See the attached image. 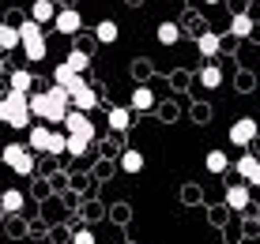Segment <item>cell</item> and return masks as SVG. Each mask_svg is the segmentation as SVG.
I'll list each match as a JSON object with an SVG mask.
<instances>
[{
    "label": "cell",
    "mask_w": 260,
    "mask_h": 244,
    "mask_svg": "<svg viewBox=\"0 0 260 244\" xmlns=\"http://www.w3.org/2000/svg\"><path fill=\"white\" fill-rule=\"evenodd\" d=\"M26 109L30 116H42L46 124H60L64 120V113L72 109L68 105V90L53 83L49 90H26Z\"/></svg>",
    "instance_id": "cell-1"
},
{
    "label": "cell",
    "mask_w": 260,
    "mask_h": 244,
    "mask_svg": "<svg viewBox=\"0 0 260 244\" xmlns=\"http://www.w3.org/2000/svg\"><path fill=\"white\" fill-rule=\"evenodd\" d=\"M0 120L8 124V128H30V109H26V94L23 90H8L4 98H0Z\"/></svg>",
    "instance_id": "cell-2"
},
{
    "label": "cell",
    "mask_w": 260,
    "mask_h": 244,
    "mask_svg": "<svg viewBox=\"0 0 260 244\" xmlns=\"http://www.w3.org/2000/svg\"><path fill=\"white\" fill-rule=\"evenodd\" d=\"M0 161H4L12 173H19V177L34 173V150H26L23 143H8V147L0 150Z\"/></svg>",
    "instance_id": "cell-3"
},
{
    "label": "cell",
    "mask_w": 260,
    "mask_h": 244,
    "mask_svg": "<svg viewBox=\"0 0 260 244\" xmlns=\"http://www.w3.org/2000/svg\"><path fill=\"white\" fill-rule=\"evenodd\" d=\"M68 105H72V109H79V113H91L94 105H98V90L79 75V83L68 90Z\"/></svg>",
    "instance_id": "cell-4"
},
{
    "label": "cell",
    "mask_w": 260,
    "mask_h": 244,
    "mask_svg": "<svg viewBox=\"0 0 260 244\" xmlns=\"http://www.w3.org/2000/svg\"><path fill=\"white\" fill-rule=\"evenodd\" d=\"M60 124H64V132H68V135H79V139L94 143V120H91L87 113H79V109H68Z\"/></svg>",
    "instance_id": "cell-5"
},
{
    "label": "cell",
    "mask_w": 260,
    "mask_h": 244,
    "mask_svg": "<svg viewBox=\"0 0 260 244\" xmlns=\"http://www.w3.org/2000/svg\"><path fill=\"white\" fill-rule=\"evenodd\" d=\"M53 26H57V34H64V38H76L79 26H83V15L76 12V8H64V12H53Z\"/></svg>",
    "instance_id": "cell-6"
},
{
    "label": "cell",
    "mask_w": 260,
    "mask_h": 244,
    "mask_svg": "<svg viewBox=\"0 0 260 244\" xmlns=\"http://www.w3.org/2000/svg\"><path fill=\"white\" fill-rule=\"evenodd\" d=\"M253 139H256V120L253 116H238L230 124V143L234 147H253Z\"/></svg>",
    "instance_id": "cell-7"
},
{
    "label": "cell",
    "mask_w": 260,
    "mask_h": 244,
    "mask_svg": "<svg viewBox=\"0 0 260 244\" xmlns=\"http://www.w3.org/2000/svg\"><path fill=\"white\" fill-rule=\"evenodd\" d=\"M234 173H238L241 180H245L249 188H253V184H260V161L253 158V150H245V154H241V158L234 161Z\"/></svg>",
    "instance_id": "cell-8"
},
{
    "label": "cell",
    "mask_w": 260,
    "mask_h": 244,
    "mask_svg": "<svg viewBox=\"0 0 260 244\" xmlns=\"http://www.w3.org/2000/svg\"><path fill=\"white\" fill-rule=\"evenodd\" d=\"M196 49H200V57L215 60V57H219V49H222V38L215 30H200V34H196Z\"/></svg>",
    "instance_id": "cell-9"
},
{
    "label": "cell",
    "mask_w": 260,
    "mask_h": 244,
    "mask_svg": "<svg viewBox=\"0 0 260 244\" xmlns=\"http://www.w3.org/2000/svg\"><path fill=\"white\" fill-rule=\"evenodd\" d=\"M46 139H49V124H30L26 128V150L46 154Z\"/></svg>",
    "instance_id": "cell-10"
},
{
    "label": "cell",
    "mask_w": 260,
    "mask_h": 244,
    "mask_svg": "<svg viewBox=\"0 0 260 244\" xmlns=\"http://www.w3.org/2000/svg\"><path fill=\"white\" fill-rule=\"evenodd\" d=\"M128 109H132V113H147V109H155V90H151V87H136V90H132Z\"/></svg>",
    "instance_id": "cell-11"
},
{
    "label": "cell",
    "mask_w": 260,
    "mask_h": 244,
    "mask_svg": "<svg viewBox=\"0 0 260 244\" xmlns=\"http://www.w3.org/2000/svg\"><path fill=\"white\" fill-rule=\"evenodd\" d=\"M226 203H230V211H245V207H249V184H245V180L226 188Z\"/></svg>",
    "instance_id": "cell-12"
},
{
    "label": "cell",
    "mask_w": 260,
    "mask_h": 244,
    "mask_svg": "<svg viewBox=\"0 0 260 244\" xmlns=\"http://www.w3.org/2000/svg\"><path fill=\"white\" fill-rule=\"evenodd\" d=\"M110 128L113 132H128L132 128V109L128 105H110Z\"/></svg>",
    "instance_id": "cell-13"
},
{
    "label": "cell",
    "mask_w": 260,
    "mask_h": 244,
    "mask_svg": "<svg viewBox=\"0 0 260 244\" xmlns=\"http://www.w3.org/2000/svg\"><path fill=\"white\" fill-rule=\"evenodd\" d=\"M196 83H200L204 90H215V87H222V68H219V64H208V68H200Z\"/></svg>",
    "instance_id": "cell-14"
},
{
    "label": "cell",
    "mask_w": 260,
    "mask_h": 244,
    "mask_svg": "<svg viewBox=\"0 0 260 244\" xmlns=\"http://www.w3.org/2000/svg\"><path fill=\"white\" fill-rule=\"evenodd\" d=\"M140 169H143V154H140V150L136 147H128V150H121V173H140Z\"/></svg>",
    "instance_id": "cell-15"
},
{
    "label": "cell",
    "mask_w": 260,
    "mask_h": 244,
    "mask_svg": "<svg viewBox=\"0 0 260 244\" xmlns=\"http://www.w3.org/2000/svg\"><path fill=\"white\" fill-rule=\"evenodd\" d=\"M253 15H245V12H238L234 19H230V34H234V38H249V34H253Z\"/></svg>",
    "instance_id": "cell-16"
},
{
    "label": "cell",
    "mask_w": 260,
    "mask_h": 244,
    "mask_svg": "<svg viewBox=\"0 0 260 244\" xmlns=\"http://www.w3.org/2000/svg\"><path fill=\"white\" fill-rule=\"evenodd\" d=\"M53 83L64 87V90H72V87L79 83V71H72L68 64H57V68H53Z\"/></svg>",
    "instance_id": "cell-17"
},
{
    "label": "cell",
    "mask_w": 260,
    "mask_h": 244,
    "mask_svg": "<svg viewBox=\"0 0 260 244\" xmlns=\"http://www.w3.org/2000/svg\"><path fill=\"white\" fill-rule=\"evenodd\" d=\"M117 34L121 30H117V23H113V19H102V23L94 26V38L102 42V45H113V42H117Z\"/></svg>",
    "instance_id": "cell-18"
},
{
    "label": "cell",
    "mask_w": 260,
    "mask_h": 244,
    "mask_svg": "<svg viewBox=\"0 0 260 244\" xmlns=\"http://www.w3.org/2000/svg\"><path fill=\"white\" fill-rule=\"evenodd\" d=\"M12 49H19V34L12 23H0V53H12Z\"/></svg>",
    "instance_id": "cell-19"
},
{
    "label": "cell",
    "mask_w": 260,
    "mask_h": 244,
    "mask_svg": "<svg viewBox=\"0 0 260 244\" xmlns=\"http://www.w3.org/2000/svg\"><path fill=\"white\" fill-rule=\"evenodd\" d=\"M8 83H12V90H23V94H26V90H34V75L26 68H15L12 75H8Z\"/></svg>",
    "instance_id": "cell-20"
},
{
    "label": "cell",
    "mask_w": 260,
    "mask_h": 244,
    "mask_svg": "<svg viewBox=\"0 0 260 244\" xmlns=\"http://www.w3.org/2000/svg\"><path fill=\"white\" fill-rule=\"evenodd\" d=\"M53 12H57V8H53V0H34V4H30V19H34V23H49Z\"/></svg>",
    "instance_id": "cell-21"
},
{
    "label": "cell",
    "mask_w": 260,
    "mask_h": 244,
    "mask_svg": "<svg viewBox=\"0 0 260 244\" xmlns=\"http://www.w3.org/2000/svg\"><path fill=\"white\" fill-rule=\"evenodd\" d=\"M23 45V53H26V60H46V38H30V42H19Z\"/></svg>",
    "instance_id": "cell-22"
},
{
    "label": "cell",
    "mask_w": 260,
    "mask_h": 244,
    "mask_svg": "<svg viewBox=\"0 0 260 244\" xmlns=\"http://www.w3.org/2000/svg\"><path fill=\"white\" fill-rule=\"evenodd\" d=\"M158 42H162V45H177V42H181V26H177V23H158Z\"/></svg>",
    "instance_id": "cell-23"
},
{
    "label": "cell",
    "mask_w": 260,
    "mask_h": 244,
    "mask_svg": "<svg viewBox=\"0 0 260 244\" xmlns=\"http://www.w3.org/2000/svg\"><path fill=\"white\" fill-rule=\"evenodd\" d=\"M204 166H208V173H226V169H230V158H226V150H211Z\"/></svg>",
    "instance_id": "cell-24"
},
{
    "label": "cell",
    "mask_w": 260,
    "mask_h": 244,
    "mask_svg": "<svg viewBox=\"0 0 260 244\" xmlns=\"http://www.w3.org/2000/svg\"><path fill=\"white\" fill-rule=\"evenodd\" d=\"M15 34H19V42H30V38H46V34H42V23H34V19H23L19 26H15Z\"/></svg>",
    "instance_id": "cell-25"
},
{
    "label": "cell",
    "mask_w": 260,
    "mask_h": 244,
    "mask_svg": "<svg viewBox=\"0 0 260 244\" xmlns=\"http://www.w3.org/2000/svg\"><path fill=\"white\" fill-rule=\"evenodd\" d=\"M19 207H23V192H19V188H8V192L4 195H0V211H19Z\"/></svg>",
    "instance_id": "cell-26"
},
{
    "label": "cell",
    "mask_w": 260,
    "mask_h": 244,
    "mask_svg": "<svg viewBox=\"0 0 260 244\" xmlns=\"http://www.w3.org/2000/svg\"><path fill=\"white\" fill-rule=\"evenodd\" d=\"M64 139H68L64 132H53V128H49V139H46V154H49V158L64 154Z\"/></svg>",
    "instance_id": "cell-27"
},
{
    "label": "cell",
    "mask_w": 260,
    "mask_h": 244,
    "mask_svg": "<svg viewBox=\"0 0 260 244\" xmlns=\"http://www.w3.org/2000/svg\"><path fill=\"white\" fill-rule=\"evenodd\" d=\"M64 64H68L72 71H79V75H83V71H87V68H91V57H87V53H79V49H72V53H68V60H64Z\"/></svg>",
    "instance_id": "cell-28"
},
{
    "label": "cell",
    "mask_w": 260,
    "mask_h": 244,
    "mask_svg": "<svg viewBox=\"0 0 260 244\" xmlns=\"http://www.w3.org/2000/svg\"><path fill=\"white\" fill-rule=\"evenodd\" d=\"M72 244H94V233L91 229H76L72 233Z\"/></svg>",
    "instance_id": "cell-29"
},
{
    "label": "cell",
    "mask_w": 260,
    "mask_h": 244,
    "mask_svg": "<svg viewBox=\"0 0 260 244\" xmlns=\"http://www.w3.org/2000/svg\"><path fill=\"white\" fill-rule=\"evenodd\" d=\"M0 79H4V57H0Z\"/></svg>",
    "instance_id": "cell-30"
},
{
    "label": "cell",
    "mask_w": 260,
    "mask_h": 244,
    "mask_svg": "<svg viewBox=\"0 0 260 244\" xmlns=\"http://www.w3.org/2000/svg\"><path fill=\"white\" fill-rule=\"evenodd\" d=\"M204 4H222V0H204Z\"/></svg>",
    "instance_id": "cell-31"
},
{
    "label": "cell",
    "mask_w": 260,
    "mask_h": 244,
    "mask_svg": "<svg viewBox=\"0 0 260 244\" xmlns=\"http://www.w3.org/2000/svg\"><path fill=\"white\" fill-rule=\"evenodd\" d=\"M57 4H72V0H57Z\"/></svg>",
    "instance_id": "cell-32"
}]
</instances>
